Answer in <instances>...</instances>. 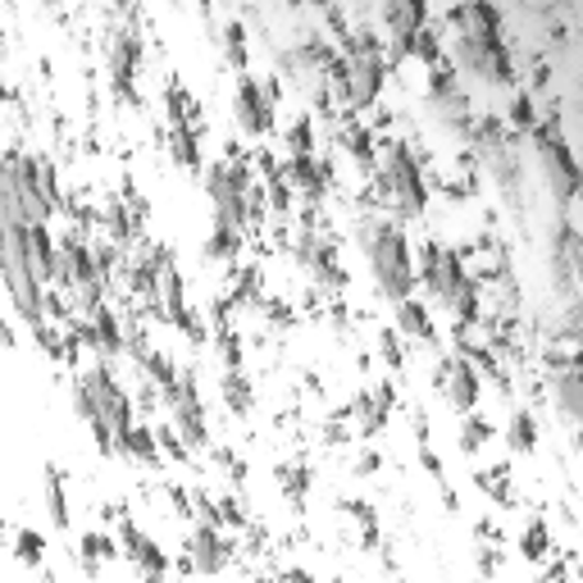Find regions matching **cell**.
<instances>
[{"label": "cell", "instance_id": "6da1fadb", "mask_svg": "<svg viewBox=\"0 0 583 583\" xmlns=\"http://www.w3.org/2000/svg\"><path fill=\"white\" fill-rule=\"evenodd\" d=\"M369 269H374V279H379V288H384L392 301H406L410 260H406L401 233H392V228H374V233H369Z\"/></svg>", "mask_w": 583, "mask_h": 583}, {"label": "cell", "instance_id": "7a4b0ae2", "mask_svg": "<svg viewBox=\"0 0 583 583\" xmlns=\"http://www.w3.org/2000/svg\"><path fill=\"white\" fill-rule=\"evenodd\" d=\"M429 288L447 301V305H465V273L456 269L452 256H442V251H429Z\"/></svg>", "mask_w": 583, "mask_h": 583}, {"label": "cell", "instance_id": "3957f363", "mask_svg": "<svg viewBox=\"0 0 583 583\" xmlns=\"http://www.w3.org/2000/svg\"><path fill=\"white\" fill-rule=\"evenodd\" d=\"M538 164H542V179L552 183V192L565 201L574 192V164L565 160L561 142H547V137H538Z\"/></svg>", "mask_w": 583, "mask_h": 583}, {"label": "cell", "instance_id": "277c9868", "mask_svg": "<svg viewBox=\"0 0 583 583\" xmlns=\"http://www.w3.org/2000/svg\"><path fill=\"white\" fill-rule=\"evenodd\" d=\"M388 192L406 196L410 205H420V179H415V164L406 160V151H392L388 155Z\"/></svg>", "mask_w": 583, "mask_h": 583}, {"label": "cell", "instance_id": "5b68a950", "mask_svg": "<svg viewBox=\"0 0 583 583\" xmlns=\"http://www.w3.org/2000/svg\"><path fill=\"white\" fill-rule=\"evenodd\" d=\"M442 388H447V397H452V406L456 410H465V406H474L478 401V384H474V374L465 369V365H447L442 369Z\"/></svg>", "mask_w": 583, "mask_h": 583}, {"label": "cell", "instance_id": "8992f818", "mask_svg": "<svg viewBox=\"0 0 583 583\" xmlns=\"http://www.w3.org/2000/svg\"><path fill=\"white\" fill-rule=\"evenodd\" d=\"M237 115H242V123L247 128H264L269 123V110H264V96L256 91V83H242V91H237Z\"/></svg>", "mask_w": 583, "mask_h": 583}, {"label": "cell", "instance_id": "52a82bcc", "mask_svg": "<svg viewBox=\"0 0 583 583\" xmlns=\"http://www.w3.org/2000/svg\"><path fill=\"white\" fill-rule=\"evenodd\" d=\"M557 401H561L565 415L583 420V374H565V379L557 384Z\"/></svg>", "mask_w": 583, "mask_h": 583}]
</instances>
